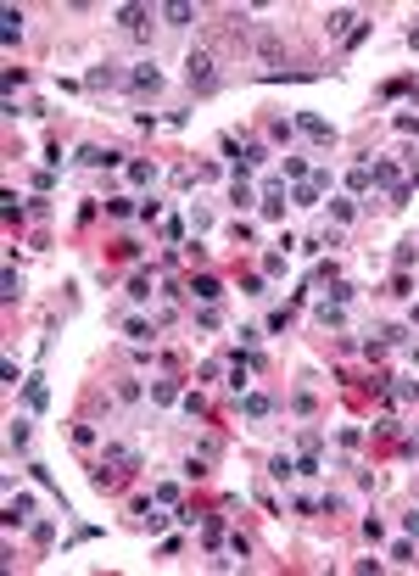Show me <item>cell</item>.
I'll return each mask as SVG.
<instances>
[{
    "mask_svg": "<svg viewBox=\"0 0 419 576\" xmlns=\"http://www.w3.org/2000/svg\"><path fill=\"white\" fill-rule=\"evenodd\" d=\"M129 302H151V275H135V280H129Z\"/></svg>",
    "mask_w": 419,
    "mask_h": 576,
    "instance_id": "21",
    "label": "cell"
},
{
    "mask_svg": "<svg viewBox=\"0 0 419 576\" xmlns=\"http://www.w3.org/2000/svg\"><path fill=\"white\" fill-rule=\"evenodd\" d=\"M190 296H196V302H218V296H224V286H218V280H212V275H196V280H190Z\"/></svg>",
    "mask_w": 419,
    "mask_h": 576,
    "instance_id": "8",
    "label": "cell"
},
{
    "mask_svg": "<svg viewBox=\"0 0 419 576\" xmlns=\"http://www.w3.org/2000/svg\"><path fill=\"white\" fill-rule=\"evenodd\" d=\"M0 296H6V302H17V296H23V275H17V269H6V280H0Z\"/></svg>",
    "mask_w": 419,
    "mask_h": 576,
    "instance_id": "22",
    "label": "cell"
},
{
    "mask_svg": "<svg viewBox=\"0 0 419 576\" xmlns=\"http://www.w3.org/2000/svg\"><path fill=\"white\" fill-rule=\"evenodd\" d=\"M375 168V185H386V191H397L403 179H397V162H369Z\"/></svg>",
    "mask_w": 419,
    "mask_h": 576,
    "instance_id": "14",
    "label": "cell"
},
{
    "mask_svg": "<svg viewBox=\"0 0 419 576\" xmlns=\"http://www.w3.org/2000/svg\"><path fill=\"white\" fill-rule=\"evenodd\" d=\"M129 336H135V342H151V336H157V330H151V325H145V319H129Z\"/></svg>",
    "mask_w": 419,
    "mask_h": 576,
    "instance_id": "31",
    "label": "cell"
},
{
    "mask_svg": "<svg viewBox=\"0 0 419 576\" xmlns=\"http://www.w3.org/2000/svg\"><path fill=\"white\" fill-rule=\"evenodd\" d=\"M369 185H375V168H369V162H358V168L347 174V191H369Z\"/></svg>",
    "mask_w": 419,
    "mask_h": 576,
    "instance_id": "16",
    "label": "cell"
},
{
    "mask_svg": "<svg viewBox=\"0 0 419 576\" xmlns=\"http://www.w3.org/2000/svg\"><path fill=\"white\" fill-rule=\"evenodd\" d=\"M0 40H6V45H17V40H23V11H17V6H6V11H0Z\"/></svg>",
    "mask_w": 419,
    "mask_h": 576,
    "instance_id": "7",
    "label": "cell"
},
{
    "mask_svg": "<svg viewBox=\"0 0 419 576\" xmlns=\"http://www.w3.org/2000/svg\"><path fill=\"white\" fill-rule=\"evenodd\" d=\"M84 84H90V90H107V84H118V68H112V62H101V68H90Z\"/></svg>",
    "mask_w": 419,
    "mask_h": 576,
    "instance_id": "13",
    "label": "cell"
},
{
    "mask_svg": "<svg viewBox=\"0 0 419 576\" xmlns=\"http://www.w3.org/2000/svg\"><path fill=\"white\" fill-rule=\"evenodd\" d=\"M269 409H274V403H269L263 392H241V414H246V420H263Z\"/></svg>",
    "mask_w": 419,
    "mask_h": 576,
    "instance_id": "10",
    "label": "cell"
},
{
    "mask_svg": "<svg viewBox=\"0 0 419 576\" xmlns=\"http://www.w3.org/2000/svg\"><path fill=\"white\" fill-rule=\"evenodd\" d=\"M78 162H84V168H123V151H101V145H84V151H78Z\"/></svg>",
    "mask_w": 419,
    "mask_h": 576,
    "instance_id": "3",
    "label": "cell"
},
{
    "mask_svg": "<svg viewBox=\"0 0 419 576\" xmlns=\"http://www.w3.org/2000/svg\"><path fill=\"white\" fill-rule=\"evenodd\" d=\"M185 414H207V397L202 392H185Z\"/></svg>",
    "mask_w": 419,
    "mask_h": 576,
    "instance_id": "26",
    "label": "cell"
},
{
    "mask_svg": "<svg viewBox=\"0 0 419 576\" xmlns=\"http://www.w3.org/2000/svg\"><path fill=\"white\" fill-rule=\"evenodd\" d=\"M112 17H118V23H123V28H145V17H151V11H145V6H118V11H112Z\"/></svg>",
    "mask_w": 419,
    "mask_h": 576,
    "instance_id": "12",
    "label": "cell"
},
{
    "mask_svg": "<svg viewBox=\"0 0 419 576\" xmlns=\"http://www.w3.org/2000/svg\"><path fill=\"white\" fill-rule=\"evenodd\" d=\"M107 213H112V218H129V213H135V202H129V196H107Z\"/></svg>",
    "mask_w": 419,
    "mask_h": 576,
    "instance_id": "23",
    "label": "cell"
},
{
    "mask_svg": "<svg viewBox=\"0 0 419 576\" xmlns=\"http://www.w3.org/2000/svg\"><path fill=\"white\" fill-rule=\"evenodd\" d=\"M296 208H319V185H313V179L296 185Z\"/></svg>",
    "mask_w": 419,
    "mask_h": 576,
    "instance_id": "19",
    "label": "cell"
},
{
    "mask_svg": "<svg viewBox=\"0 0 419 576\" xmlns=\"http://www.w3.org/2000/svg\"><path fill=\"white\" fill-rule=\"evenodd\" d=\"M179 397V380H151V403H174Z\"/></svg>",
    "mask_w": 419,
    "mask_h": 576,
    "instance_id": "17",
    "label": "cell"
},
{
    "mask_svg": "<svg viewBox=\"0 0 419 576\" xmlns=\"http://www.w3.org/2000/svg\"><path fill=\"white\" fill-rule=\"evenodd\" d=\"M235 162H241V174H246V168H257V162H269V145L246 140V145H241V157H235Z\"/></svg>",
    "mask_w": 419,
    "mask_h": 576,
    "instance_id": "11",
    "label": "cell"
},
{
    "mask_svg": "<svg viewBox=\"0 0 419 576\" xmlns=\"http://www.w3.org/2000/svg\"><path fill=\"white\" fill-rule=\"evenodd\" d=\"M241 291H246V296H269V291H263V275H246V280H241Z\"/></svg>",
    "mask_w": 419,
    "mask_h": 576,
    "instance_id": "30",
    "label": "cell"
},
{
    "mask_svg": "<svg viewBox=\"0 0 419 576\" xmlns=\"http://www.w3.org/2000/svg\"><path fill=\"white\" fill-rule=\"evenodd\" d=\"M263 275H285V252H269V258H263Z\"/></svg>",
    "mask_w": 419,
    "mask_h": 576,
    "instance_id": "29",
    "label": "cell"
},
{
    "mask_svg": "<svg viewBox=\"0 0 419 576\" xmlns=\"http://www.w3.org/2000/svg\"><path fill=\"white\" fill-rule=\"evenodd\" d=\"M185 78H190V90H202V95L218 90V73H212V56H207V51H190V56H185Z\"/></svg>",
    "mask_w": 419,
    "mask_h": 576,
    "instance_id": "1",
    "label": "cell"
},
{
    "mask_svg": "<svg viewBox=\"0 0 419 576\" xmlns=\"http://www.w3.org/2000/svg\"><path fill=\"white\" fill-rule=\"evenodd\" d=\"M397 129H403V135H419V112H397Z\"/></svg>",
    "mask_w": 419,
    "mask_h": 576,
    "instance_id": "32",
    "label": "cell"
},
{
    "mask_svg": "<svg viewBox=\"0 0 419 576\" xmlns=\"http://www.w3.org/2000/svg\"><path fill=\"white\" fill-rule=\"evenodd\" d=\"M319 319H324V325H330V330H341V325H347V313H341V308H336V302H319Z\"/></svg>",
    "mask_w": 419,
    "mask_h": 576,
    "instance_id": "20",
    "label": "cell"
},
{
    "mask_svg": "<svg viewBox=\"0 0 419 576\" xmlns=\"http://www.w3.org/2000/svg\"><path fill=\"white\" fill-rule=\"evenodd\" d=\"M324 302H336V308H347V302H352V286H341V280H336V286H330V296H324Z\"/></svg>",
    "mask_w": 419,
    "mask_h": 576,
    "instance_id": "25",
    "label": "cell"
},
{
    "mask_svg": "<svg viewBox=\"0 0 419 576\" xmlns=\"http://www.w3.org/2000/svg\"><path fill=\"white\" fill-rule=\"evenodd\" d=\"M403 532H408V537H419V509L408 515V520H403Z\"/></svg>",
    "mask_w": 419,
    "mask_h": 576,
    "instance_id": "33",
    "label": "cell"
},
{
    "mask_svg": "<svg viewBox=\"0 0 419 576\" xmlns=\"http://www.w3.org/2000/svg\"><path fill=\"white\" fill-rule=\"evenodd\" d=\"M101 464H112V470H123V476H129V470H140V459L129 453V448H118V442H107V453H101Z\"/></svg>",
    "mask_w": 419,
    "mask_h": 576,
    "instance_id": "5",
    "label": "cell"
},
{
    "mask_svg": "<svg viewBox=\"0 0 419 576\" xmlns=\"http://www.w3.org/2000/svg\"><path fill=\"white\" fill-rule=\"evenodd\" d=\"M23 403H28V409H45V380H40V375L23 380Z\"/></svg>",
    "mask_w": 419,
    "mask_h": 576,
    "instance_id": "15",
    "label": "cell"
},
{
    "mask_svg": "<svg viewBox=\"0 0 419 576\" xmlns=\"http://www.w3.org/2000/svg\"><path fill=\"white\" fill-rule=\"evenodd\" d=\"M129 179H135V185H151V162H129Z\"/></svg>",
    "mask_w": 419,
    "mask_h": 576,
    "instance_id": "28",
    "label": "cell"
},
{
    "mask_svg": "<svg viewBox=\"0 0 419 576\" xmlns=\"http://www.w3.org/2000/svg\"><path fill=\"white\" fill-rule=\"evenodd\" d=\"M352 23H358V11H352V6H336V11H324V28H330V34H352Z\"/></svg>",
    "mask_w": 419,
    "mask_h": 576,
    "instance_id": "9",
    "label": "cell"
},
{
    "mask_svg": "<svg viewBox=\"0 0 419 576\" xmlns=\"http://www.w3.org/2000/svg\"><path fill=\"white\" fill-rule=\"evenodd\" d=\"M296 476H319V453H302L296 459Z\"/></svg>",
    "mask_w": 419,
    "mask_h": 576,
    "instance_id": "27",
    "label": "cell"
},
{
    "mask_svg": "<svg viewBox=\"0 0 419 576\" xmlns=\"http://www.w3.org/2000/svg\"><path fill=\"white\" fill-rule=\"evenodd\" d=\"M123 84H129L135 95H157V90H162V73L151 68V62H140V68H129V78H123Z\"/></svg>",
    "mask_w": 419,
    "mask_h": 576,
    "instance_id": "2",
    "label": "cell"
},
{
    "mask_svg": "<svg viewBox=\"0 0 419 576\" xmlns=\"http://www.w3.org/2000/svg\"><path fill=\"white\" fill-rule=\"evenodd\" d=\"M285 179H313V174H308V162H302V157H285Z\"/></svg>",
    "mask_w": 419,
    "mask_h": 576,
    "instance_id": "24",
    "label": "cell"
},
{
    "mask_svg": "<svg viewBox=\"0 0 419 576\" xmlns=\"http://www.w3.org/2000/svg\"><path fill=\"white\" fill-rule=\"evenodd\" d=\"M229 202H235V208H252V202H257V191H252L246 179H235V191H229Z\"/></svg>",
    "mask_w": 419,
    "mask_h": 576,
    "instance_id": "18",
    "label": "cell"
},
{
    "mask_svg": "<svg viewBox=\"0 0 419 576\" xmlns=\"http://www.w3.org/2000/svg\"><path fill=\"white\" fill-rule=\"evenodd\" d=\"M190 17H196V6H190V0H168V6H162V23H168V28H185Z\"/></svg>",
    "mask_w": 419,
    "mask_h": 576,
    "instance_id": "6",
    "label": "cell"
},
{
    "mask_svg": "<svg viewBox=\"0 0 419 576\" xmlns=\"http://www.w3.org/2000/svg\"><path fill=\"white\" fill-rule=\"evenodd\" d=\"M296 129H302V135H313V140H324V145L336 140V129H330L319 112H296Z\"/></svg>",
    "mask_w": 419,
    "mask_h": 576,
    "instance_id": "4",
    "label": "cell"
}]
</instances>
